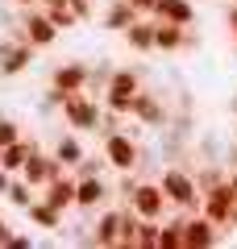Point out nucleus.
I'll list each match as a JSON object with an SVG mask.
<instances>
[{"instance_id":"nucleus-1","label":"nucleus","mask_w":237,"mask_h":249,"mask_svg":"<svg viewBox=\"0 0 237 249\" xmlns=\"http://www.w3.org/2000/svg\"><path fill=\"white\" fill-rule=\"evenodd\" d=\"M158 183L167 191L171 208H179V212H204V191H200V183H196V170L171 162V166H162Z\"/></svg>"},{"instance_id":"nucleus-2","label":"nucleus","mask_w":237,"mask_h":249,"mask_svg":"<svg viewBox=\"0 0 237 249\" xmlns=\"http://www.w3.org/2000/svg\"><path fill=\"white\" fill-rule=\"evenodd\" d=\"M59 121L75 133H100V121H104V100L96 91H75V96L62 100Z\"/></svg>"},{"instance_id":"nucleus-3","label":"nucleus","mask_w":237,"mask_h":249,"mask_svg":"<svg viewBox=\"0 0 237 249\" xmlns=\"http://www.w3.org/2000/svg\"><path fill=\"white\" fill-rule=\"evenodd\" d=\"M100 154L108 158V166L121 175V170H138L141 162H146V154H141L138 137L129 133V129H117V133H100Z\"/></svg>"},{"instance_id":"nucleus-4","label":"nucleus","mask_w":237,"mask_h":249,"mask_svg":"<svg viewBox=\"0 0 237 249\" xmlns=\"http://www.w3.org/2000/svg\"><path fill=\"white\" fill-rule=\"evenodd\" d=\"M59 34L62 29L50 21V13L38 4V9H25V13H17V25H13V37H21V42H34L38 50H50L54 42H59Z\"/></svg>"},{"instance_id":"nucleus-5","label":"nucleus","mask_w":237,"mask_h":249,"mask_svg":"<svg viewBox=\"0 0 237 249\" xmlns=\"http://www.w3.org/2000/svg\"><path fill=\"white\" fill-rule=\"evenodd\" d=\"M121 224H125V204H108L92 216L83 245H100V249H121Z\"/></svg>"},{"instance_id":"nucleus-6","label":"nucleus","mask_w":237,"mask_h":249,"mask_svg":"<svg viewBox=\"0 0 237 249\" xmlns=\"http://www.w3.org/2000/svg\"><path fill=\"white\" fill-rule=\"evenodd\" d=\"M129 208L141 216V220H167V216L175 212L158 178H141V183H138V191L129 196Z\"/></svg>"},{"instance_id":"nucleus-7","label":"nucleus","mask_w":237,"mask_h":249,"mask_svg":"<svg viewBox=\"0 0 237 249\" xmlns=\"http://www.w3.org/2000/svg\"><path fill=\"white\" fill-rule=\"evenodd\" d=\"M113 199H117V187L108 183L104 175H88V178H79V191H75V212L96 216L100 208H108Z\"/></svg>"},{"instance_id":"nucleus-8","label":"nucleus","mask_w":237,"mask_h":249,"mask_svg":"<svg viewBox=\"0 0 237 249\" xmlns=\"http://www.w3.org/2000/svg\"><path fill=\"white\" fill-rule=\"evenodd\" d=\"M133 121H141L146 129H162V133H167L171 129V108L162 104V96H158L154 88H141L138 100H133Z\"/></svg>"},{"instance_id":"nucleus-9","label":"nucleus","mask_w":237,"mask_h":249,"mask_svg":"<svg viewBox=\"0 0 237 249\" xmlns=\"http://www.w3.org/2000/svg\"><path fill=\"white\" fill-rule=\"evenodd\" d=\"M233 204H237V191L229 187V178L204 191V216H208V220H217L225 232H233V224H229V220H233Z\"/></svg>"},{"instance_id":"nucleus-10","label":"nucleus","mask_w":237,"mask_h":249,"mask_svg":"<svg viewBox=\"0 0 237 249\" xmlns=\"http://www.w3.org/2000/svg\"><path fill=\"white\" fill-rule=\"evenodd\" d=\"M183 241H187V249H208V245H220V241H225V229H220L217 220H208L204 212H187Z\"/></svg>"},{"instance_id":"nucleus-11","label":"nucleus","mask_w":237,"mask_h":249,"mask_svg":"<svg viewBox=\"0 0 237 249\" xmlns=\"http://www.w3.org/2000/svg\"><path fill=\"white\" fill-rule=\"evenodd\" d=\"M50 88L67 91V96H75V91H88V88H92V67H88V62H79V58L59 62V67L50 71Z\"/></svg>"},{"instance_id":"nucleus-12","label":"nucleus","mask_w":237,"mask_h":249,"mask_svg":"<svg viewBox=\"0 0 237 249\" xmlns=\"http://www.w3.org/2000/svg\"><path fill=\"white\" fill-rule=\"evenodd\" d=\"M59 175H67V166H62V162L54 158L50 150H38L34 158L25 162V170H21V178H25L34 191H42V187H46V183H54Z\"/></svg>"},{"instance_id":"nucleus-13","label":"nucleus","mask_w":237,"mask_h":249,"mask_svg":"<svg viewBox=\"0 0 237 249\" xmlns=\"http://www.w3.org/2000/svg\"><path fill=\"white\" fill-rule=\"evenodd\" d=\"M121 37L133 54H154L158 50V17H138Z\"/></svg>"},{"instance_id":"nucleus-14","label":"nucleus","mask_w":237,"mask_h":249,"mask_svg":"<svg viewBox=\"0 0 237 249\" xmlns=\"http://www.w3.org/2000/svg\"><path fill=\"white\" fill-rule=\"evenodd\" d=\"M34 62H38V46L17 37V42H13V50L0 58V79H17V75H25L29 67H34Z\"/></svg>"},{"instance_id":"nucleus-15","label":"nucleus","mask_w":237,"mask_h":249,"mask_svg":"<svg viewBox=\"0 0 237 249\" xmlns=\"http://www.w3.org/2000/svg\"><path fill=\"white\" fill-rule=\"evenodd\" d=\"M50 154L62 162L67 170H75L79 162L88 158V145H83V133H75V129H62L59 137H54V145H50Z\"/></svg>"},{"instance_id":"nucleus-16","label":"nucleus","mask_w":237,"mask_h":249,"mask_svg":"<svg viewBox=\"0 0 237 249\" xmlns=\"http://www.w3.org/2000/svg\"><path fill=\"white\" fill-rule=\"evenodd\" d=\"M75 191H79V178L67 170V175H59L54 183H46L42 191H38V196H42V199H50V204L59 208V212H75Z\"/></svg>"},{"instance_id":"nucleus-17","label":"nucleus","mask_w":237,"mask_h":249,"mask_svg":"<svg viewBox=\"0 0 237 249\" xmlns=\"http://www.w3.org/2000/svg\"><path fill=\"white\" fill-rule=\"evenodd\" d=\"M42 150V145H38V137H21V142H13V145H4V150H0V166L9 170V175H21V170H25V162L34 158V154Z\"/></svg>"},{"instance_id":"nucleus-18","label":"nucleus","mask_w":237,"mask_h":249,"mask_svg":"<svg viewBox=\"0 0 237 249\" xmlns=\"http://www.w3.org/2000/svg\"><path fill=\"white\" fill-rule=\"evenodd\" d=\"M138 17H141V13L133 9L129 0H108V4H104V13H100V25H104V29H113V34H125V29H129Z\"/></svg>"},{"instance_id":"nucleus-19","label":"nucleus","mask_w":237,"mask_h":249,"mask_svg":"<svg viewBox=\"0 0 237 249\" xmlns=\"http://www.w3.org/2000/svg\"><path fill=\"white\" fill-rule=\"evenodd\" d=\"M62 216L67 212H59V208H54L50 199H42V196L25 208V220L34 224V229H50V232H62Z\"/></svg>"},{"instance_id":"nucleus-20","label":"nucleus","mask_w":237,"mask_h":249,"mask_svg":"<svg viewBox=\"0 0 237 249\" xmlns=\"http://www.w3.org/2000/svg\"><path fill=\"white\" fill-rule=\"evenodd\" d=\"M154 17L158 21H171V25H196V4H192V0H158Z\"/></svg>"},{"instance_id":"nucleus-21","label":"nucleus","mask_w":237,"mask_h":249,"mask_svg":"<svg viewBox=\"0 0 237 249\" xmlns=\"http://www.w3.org/2000/svg\"><path fill=\"white\" fill-rule=\"evenodd\" d=\"M108 88H117V91H129V96H138V91L146 88V75H141L138 67H113V79H108Z\"/></svg>"},{"instance_id":"nucleus-22","label":"nucleus","mask_w":237,"mask_h":249,"mask_svg":"<svg viewBox=\"0 0 237 249\" xmlns=\"http://www.w3.org/2000/svg\"><path fill=\"white\" fill-rule=\"evenodd\" d=\"M4 199H9V204L17 208V212H25V208L38 199V191H34V187H29L21 175H13V183H9V191H4Z\"/></svg>"},{"instance_id":"nucleus-23","label":"nucleus","mask_w":237,"mask_h":249,"mask_svg":"<svg viewBox=\"0 0 237 249\" xmlns=\"http://www.w3.org/2000/svg\"><path fill=\"white\" fill-rule=\"evenodd\" d=\"M104 108H113V112H121V116H133V100L138 96H129V91H117V88H104Z\"/></svg>"},{"instance_id":"nucleus-24","label":"nucleus","mask_w":237,"mask_h":249,"mask_svg":"<svg viewBox=\"0 0 237 249\" xmlns=\"http://www.w3.org/2000/svg\"><path fill=\"white\" fill-rule=\"evenodd\" d=\"M42 9H46V4H42ZM46 13H50V21L62 29V34H71V29H79V25H83V21H79V13L71 9V4H59V9H46Z\"/></svg>"},{"instance_id":"nucleus-25","label":"nucleus","mask_w":237,"mask_h":249,"mask_svg":"<svg viewBox=\"0 0 237 249\" xmlns=\"http://www.w3.org/2000/svg\"><path fill=\"white\" fill-rule=\"evenodd\" d=\"M158 232H162V220H141L138 224V245L133 249H158Z\"/></svg>"},{"instance_id":"nucleus-26","label":"nucleus","mask_w":237,"mask_h":249,"mask_svg":"<svg viewBox=\"0 0 237 249\" xmlns=\"http://www.w3.org/2000/svg\"><path fill=\"white\" fill-rule=\"evenodd\" d=\"M104 170H113V166H108V158H104V154H88V158L79 162V166L71 170V175H75V178H88V175H104Z\"/></svg>"},{"instance_id":"nucleus-27","label":"nucleus","mask_w":237,"mask_h":249,"mask_svg":"<svg viewBox=\"0 0 237 249\" xmlns=\"http://www.w3.org/2000/svg\"><path fill=\"white\" fill-rule=\"evenodd\" d=\"M21 137H25V129H21L17 116H0V150L13 145V142H21Z\"/></svg>"},{"instance_id":"nucleus-28","label":"nucleus","mask_w":237,"mask_h":249,"mask_svg":"<svg viewBox=\"0 0 237 249\" xmlns=\"http://www.w3.org/2000/svg\"><path fill=\"white\" fill-rule=\"evenodd\" d=\"M71 9L79 13V21H92L96 17V0H71Z\"/></svg>"},{"instance_id":"nucleus-29","label":"nucleus","mask_w":237,"mask_h":249,"mask_svg":"<svg viewBox=\"0 0 237 249\" xmlns=\"http://www.w3.org/2000/svg\"><path fill=\"white\" fill-rule=\"evenodd\" d=\"M4 249H34V237H29V232H17L13 229V237H9V245Z\"/></svg>"},{"instance_id":"nucleus-30","label":"nucleus","mask_w":237,"mask_h":249,"mask_svg":"<svg viewBox=\"0 0 237 249\" xmlns=\"http://www.w3.org/2000/svg\"><path fill=\"white\" fill-rule=\"evenodd\" d=\"M225 29H229V37L237 34V0H229V4H225Z\"/></svg>"},{"instance_id":"nucleus-31","label":"nucleus","mask_w":237,"mask_h":249,"mask_svg":"<svg viewBox=\"0 0 237 249\" xmlns=\"http://www.w3.org/2000/svg\"><path fill=\"white\" fill-rule=\"evenodd\" d=\"M129 4L141 13V17H154V4H158V0H129Z\"/></svg>"},{"instance_id":"nucleus-32","label":"nucleus","mask_w":237,"mask_h":249,"mask_svg":"<svg viewBox=\"0 0 237 249\" xmlns=\"http://www.w3.org/2000/svg\"><path fill=\"white\" fill-rule=\"evenodd\" d=\"M9 237H13V224H9V220H4V216H0V249L9 245Z\"/></svg>"},{"instance_id":"nucleus-33","label":"nucleus","mask_w":237,"mask_h":249,"mask_svg":"<svg viewBox=\"0 0 237 249\" xmlns=\"http://www.w3.org/2000/svg\"><path fill=\"white\" fill-rule=\"evenodd\" d=\"M9 4H13V9H17V13H25V9H38L42 0H9Z\"/></svg>"},{"instance_id":"nucleus-34","label":"nucleus","mask_w":237,"mask_h":249,"mask_svg":"<svg viewBox=\"0 0 237 249\" xmlns=\"http://www.w3.org/2000/svg\"><path fill=\"white\" fill-rule=\"evenodd\" d=\"M9 183H13V175H9V170H4V166H0V196L9 191Z\"/></svg>"},{"instance_id":"nucleus-35","label":"nucleus","mask_w":237,"mask_h":249,"mask_svg":"<svg viewBox=\"0 0 237 249\" xmlns=\"http://www.w3.org/2000/svg\"><path fill=\"white\" fill-rule=\"evenodd\" d=\"M46 9H59V4H71V0H42Z\"/></svg>"},{"instance_id":"nucleus-36","label":"nucleus","mask_w":237,"mask_h":249,"mask_svg":"<svg viewBox=\"0 0 237 249\" xmlns=\"http://www.w3.org/2000/svg\"><path fill=\"white\" fill-rule=\"evenodd\" d=\"M229 187H233V191H237V166L229 170Z\"/></svg>"},{"instance_id":"nucleus-37","label":"nucleus","mask_w":237,"mask_h":249,"mask_svg":"<svg viewBox=\"0 0 237 249\" xmlns=\"http://www.w3.org/2000/svg\"><path fill=\"white\" fill-rule=\"evenodd\" d=\"M229 224H233V229H237V204H233V220H229Z\"/></svg>"},{"instance_id":"nucleus-38","label":"nucleus","mask_w":237,"mask_h":249,"mask_svg":"<svg viewBox=\"0 0 237 249\" xmlns=\"http://www.w3.org/2000/svg\"><path fill=\"white\" fill-rule=\"evenodd\" d=\"M233 50H237V34H233Z\"/></svg>"}]
</instances>
